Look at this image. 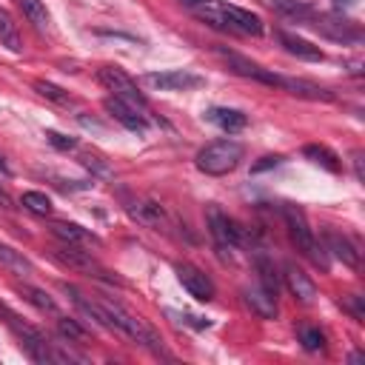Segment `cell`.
<instances>
[{"mask_svg": "<svg viewBox=\"0 0 365 365\" xmlns=\"http://www.w3.org/2000/svg\"><path fill=\"white\" fill-rule=\"evenodd\" d=\"M282 217H285V225H288V234H291L297 251H302L317 268L328 271V265H331L328 251L322 248V242H317V237H314V231H311L305 214H302L297 205H282Z\"/></svg>", "mask_w": 365, "mask_h": 365, "instance_id": "obj_1", "label": "cell"}, {"mask_svg": "<svg viewBox=\"0 0 365 365\" xmlns=\"http://www.w3.org/2000/svg\"><path fill=\"white\" fill-rule=\"evenodd\" d=\"M242 157H245L242 143H237V140H214L205 148H200L197 168L202 174H208V177H222V174L234 171Z\"/></svg>", "mask_w": 365, "mask_h": 365, "instance_id": "obj_2", "label": "cell"}, {"mask_svg": "<svg viewBox=\"0 0 365 365\" xmlns=\"http://www.w3.org/2000/svg\"><path fill=\"white\" fill-rule=\"evenodd\" d=\"M97 80L106 86V91H111V97H117V100L134 106L137 111H145V108H148L145 94L137 88V83H134L123 68H117V66H103V68L97 71Z\"/></svg>", "mask_w": 365, "mask_h": 365, "instance_id": "obj_3", "label": "cell"}, {"mask_svg": "<svg viewBox=\"0 0 365 365\" xmlns=\"http://www.w3.org/2000/svg\"><path fill=\"white\" fill-rule=\"evenodd\" d=\"M51 259H57L60 265L71 268V271H80L86 277H97V279H106V282H114V274L106 271L94 257L91 251H83L80 245H68V242H60L51 248Z\"/></svg>", "mask_w": 365, "mask_h": 365, "instance_id": "obj_4", "label": "cell"}, {"mask_svg": "<svg viewBox=\"0 0 365 365\" xmlns=\"http://www.w3.org/2000/svg\"><path fill=\"white\" fill-rule=\"evenodd\" d=\"M145 86L151 88H160V91H188V88H200L205 86V80L194 71H185V68H171V71H151L143 77Z\"/></svg>", "mask_w": 365, "mask_h": 365, "instance_id": "obj_5", "label": "cell"}, {"mask_svg": "<svg viewBox=\"0 0 365 365\" xmlns=\"http://www.w3.org/2000/svg\"><path fill=\"white\" fill-rule=\"evenodd\" d=\"M311 20H314L317 31H319L322 37H328V40H336V43H359V40H362V31H359L354 23H348L345 17L314 14Z\"/></svg>", "mask_w": 365, "mask_h": 365, "instance_id": "obj_6", "label": "cell"}, {"mask_svg": "<svg viewBox=\"0 0 365 365\" xmlns=\"http://www.w3.org/2000/svg\"><path fill=\"white\" fill-rule=\"evenodd\" d=\"M208 231H211V237H214L220 245H228V248L242 245V242L248 240L245 228H242L240 222H234L231 217H225L222 211H217V208L208 211Z\"/></svg>", "mask_w": 365, "mask_h": 365, "instance_id": "obj_7", "label": "cell"}, {"mask_svg": "<svg viewBox=\"0 0 365 365\" xmlns=\"http://www.w3.org/2000/svg\"><path fill=\"white\" fill-rule=\"evenodd\" d=\"M177 277H180V282H182V288L194 297V299H200V302H208L211 297H214V282H211V277L205 274V271H200L197 265H188V262H177Z\"/></svg>", "mask_w": 365, "mask_h": 365, "instance_id": "obj_8", "label": "cell"}, {"mask_svg": "<svg viewBox=\"0 0 365 365\" xmlns=\"http://www.w3.org/2000/svg\"><path fill=\"white\" fill-rule=\"evenodd\" d=\"M103 108L123 125V128H128V131H134V134H145L148 131V120L134 108V106H128V103H123V100H117V97H106L103 100Z\"/></svg>", "mask_w": 365, "mask_h": 365, "instance_id": "obj_9", "label": "cell"}, {"mask_svg": "<svg viewBox=\"0 0 365 365\" xmlns=\"http://www.w3.org/2000/svg\"><path fill=\"white\" fill-rule=\"evenodd\" d=\"M271 86H279V88H285L288 94L302 97V100H334V94H331L328 88H322V86H317V83H311V80H302V77L274 74Z\"/></svg>", "mask_w": 365, "mask_h": 365, "instance_id": "obj_10", "label": "cell"}, {"mask_svg": "<svg viewBox=\"0 0 365 365\" xmlns=\"http://www.w3.org/2000/svg\"><path fill=\"white\" fill-rule=\"evenodd\" d=\"M217 54L225 60V66L234 71V74H240V77H248V80H259V83H268L271 86V80H274V71H265L262 66H257V63H251L248 57H242V54H237V51H228V48H217Z\"/></svg>", "mask_w": 365, "mask_h": 365, "instance_id": "obj_11", "label": "cell"}, {"mask_svg": "<svg viewBox=\"0 0 365 365\" xmlns=\"http://www.w3.org/2000/svg\"><path fill=\"white\" fill-rule=\"evenodd\" d=\"M282 271H285V274H282L285 288L291 291L294 299H299V302H311V299L317 297V285H314V279H311L302 268H297L294 262H285Z\"/></svg>", "mask_w": 365, "mask_h": 365, "instance_id": "obj_12", "label": "cell"}, {"mask_svg": "<svg viewBox=\"0 0 365 365\" xmlns=\"http://www.w3.org/2000/svg\"><path fill=\"white\" fill-rule=\"evenodd\" d=\"M128 217L137 220L140 225L145 228H165L168 225V217H165V208L160 202H151V200H134L128 205Z\"/></svg>", "mask_w": 365, "mask_h": 365, "instance_id": "obj_13", "label": "cell"}, {"mask_svg": "<svg viewBox=\"0 0 365 365\" xmlns=\"http://www.w3.org/2000/svg\"><path fill=\"white\" fill-rule=\"evenodd\" d=\"M322 240H325L322 248H325L331 257L342 259L348 268H356V265H359V251H356V245H354L345 234H339V231H325Z\"/></svg>", "mask_w": 365, "mask_h": 365, "instance_id": "obj_14", "label": "cell"}, {"mask_svg": "<svg viewBox=\"0 0 365 365\" xmlns=\"http://www.w3.org/2000/svg\"><path fill=\"white\" fill-rule=\"evenodd\" d=\"M245 305L259 317V319H274L277 317V297L271 291H265L262 285H251L242 291Z\"/></svg>", "mask_w": 365, "mask_h": 365, "instance_id": "obj_15", "label": "cell"}, {"mask_svg": "<svg viewBox=\"0 0 365 365\" xmlns=\"http://www.w3.org/2000/svg\"><path fill=\"white\" fill-rule=\"evenodd\" d=\"M277 37H279L282 48H285L288 54L299 57V60H311V63H317V60H322V57H325L319 46H314V43H308V40H302V37L291 34V31H277Z\"/></svg>", "mask_w": 365, "mask_h": 365, "instance_id": "obj_16", "label": "cell"}, {"mask_svg": "<svg viewBox=\"0 0 365 365\" xmlns=\"http://www.w3.org/2000/svg\"><path fill=\"white\" fill-rule=\"evenodd\" d=\"M222 6V11H225V17L231 20V26H234V31H242V34H262V20L257 17V14H251L248 9H240V6H228V3H220Z\"/></svg>", "mask_w": 365, "mask_h": 365, "instance_id": "obj_17", "label": "cell"}, {"mask_svg": "<svg viewBox=\"0 0 365 365\" xmlns=\"http://www.w3.org/2000/svg\"><path fill=\"white\" fill-rule=\"evenodd\" d=\"M205 120L208 123H214L217 128H222V131H228V134H234V131H242L245 128V114L242 111H237V108H208L205 111Z\"/></svg>", "mask_w": 365, "mask_h": 365, "instance_id": "obj_18", "label": "cell"}, {"mask_svg": "<svg viewBox=\"0 0 365 365\" xmlns=\"http://www.w3.org/2000/svg\"><path fill=\"white\" fill-rule=\"evenodd\" d=\"M51 234L60 240V242H68V245H86V242H94V234H88L86 228L74 225V222H51Z\"/></svg>", "mask_w": 365, "mask_h": 365, "instance_id": "obj_19", "label": "cell"}, {"mask_svg": "<svg viewBox=\"0 0 365 365\" xmlns=\"http://www.w3.org/2000/svg\"><path fill=\"white\" fill-rule=\"evenodd\" d=\"M202 23H208L211 29H217V31H231L234 34V26H231V20L225 17V11H222V6L220 3H208V6H197V9H191Z\"/></svg>", "mask_w": 365, "mask_h": 365, "instance_id": "obj_20", "label": "cell"}, {"mask_svg": "<svg viewBox=\"0 0 365 365\" xmlns=\"http://www.w3.org/2000/svg\"><path fill=\"white\" fill-rule=\"evenodd\" d=\"M0 268L11 271V274H17V277L34 274V265H31L20 251H14V248H9V245H3V242H0Z\"/></svg>", "mask_w": 365, "mask_h": 365, "instance_id": "obj_21", "label": "cell"}, {"mask_svg": "<svg viewBox=\"0 0 365 365\" xmlns=\"http://www.w3.org/2000/svg\"><path fill=\"white\" fill-rule=\"evenodd\" d=\"M302 154H305L311 163H317V165H322L325 171H331V174H336V171L342 168L339 157H336L328 145H317V143H311V145H305V148H302Z\"/></svg>", "mask_w": 365, "mask_h": 365, "instance_id": "obj_22", "label": "cell"}, {"mask_svg": "<svg viewBox=\"0 0 365 365\" xmlns=\"http://www.w3.org/2000/svg\"><path fill=\"white\" fill-rule=\"evenodd\" d=\"M17 291H20V297H23L26 302H31L37 311H43V314H54V317L60 314L57 302H54V299H51V297H48L43 288H34V285H20Z\"/></svg>", "mask_w": 365, "mask_h": 365, "instance_id": "obj_23", "label": "cell"}, {"mask_svg": "<svg viewBox=\"0 0 365 365\" xmlns=\"http://www.w3.org/2000/svg\"><path fill=\"white\" fill-rule=\"evenodd\" d=\"M0 46H6L9 51H20L23 48V43H20V31H17V23H14V17L0 6Z\"/></svg>", "mask_w": 365, "mask_h": 365, "instance_id": "obj_24", "label": "cell"}, {"mask_svg": "<svg viewBox=\"0 0 365 365\" xmlns=\"http://www.w3.org/2000/svg\"><path fill=\"white\" fill-rule=\"evenodd\" d=\"M20 3V9H23V14L29 17V23L37 29V31H46L48 29V11H46V6L40 3V0H17Z\"/></svg>", "mask_w": 365, "mask_h": 365, "instance_id": "obj_25", "label": "cell"}, {"mask_svg": "<svg viewBox=\"0 0 365 365\" xmlns=\"http://www.w3.org/2000/svg\"><path fill=\"white\" fill-rule=\"evenodd\" d=\"M20 205H23L26 211L37 214V217H48V214H51V200H48L46 194H40V191H23Z\"/></svg>", "mask_w": 365, "mask_h": 365, "instance_id": "obj_26", "label": "cell"}, {"mask_svg": "<svg viewBox=\"0 0 365 365\" xmlns=\"http://www.w3.org/2000/svg\"><path fill=\"white\" fill-rule=\"evenodd\" d=\"M257 271H259V285L277 297L279 294V277H277V271H274V265L268 262L265 254H257Z\"/></svg>", "mask_w": 365, "mask_h": 365, "instance_id": "obj_27", "label": "cell"}, {"mask_svg": "<svg viewBox=\"0 0 365 365\" xmlns=\"http://www.w3.org/2000/svg\"><path fill=\"white\" fill-rule=\"evenodd\" d=\"M274 6H277L282 14L297 17V20H311V17H314L311 3H305V0H274Z\"/></svg>", "mask_w": 365, "mask_h": 365, "instance_id": "obj_28", "label": "cell"}, {"mask_svg": "<svg viewBox=\"0 0 365 365\" xmlns=\"http://www.w3.org/2000/svg\"><path fill=\"white\" fill-rule=\"evenodd\" d=\"M34 91H37V94H43V97H46V100H51V103L71 106V94H68V91H63L60 86L48 83V80H37V83H34Z\"/></svg>", "mask_w": 365, "mask_h": 365, "instance_id": "obj_29", "label": "cell"}, {"mask_svg": "<svg viewBox=\"0 0 365 365\" xmlns=\"http://www.w3.org/2000/svg\"><path fill=\"white\" fill-rule=\"evenodd\" d=\"M297 336H299V342H302V348H305V351H322V348H325V334H322L319 328L299 325Z\"/></svg>", "mask_w": 365, "mask_h": 365, "instance_id": "obj_30", "label": "cell"}, {"mask_svg": "<svg viewBox=\"0 0 365 365\" xmlns=\"http://www.w3.org/2000/svg\"><path fill=\"white\" fill-rule=\"evenodd\" d=\"M339 308H342V311H348L356 322H362V319H365V297H359V294H345V297L339 299Z\"/></svg>", "mask_w": 365, "mask_h": 365, "instance_id": "obj_31", "label": "cell"}, {"mask_svg": "<svg viewBox=\"0 0 365 365\" xmlns=\"http://www.w3.org/2000/svg\"><path fill=\"white\" fill-rule=\"evenodd\" d=\"M57 331H60L66 339H74V342L86 339V328H80L77 319H68V317H60V314H57Z\"/></svg>", "mask_w": 365, "mask_h": 365, "instance_id": "obj_32", "label": "cell"}, {"mask_svg": "<svg viewBox=\"0 0 365 365\" xmlns=\"http://www.w3.org/2000/svg\"><path fill=\"white\" fill-rule=\"evenodd\" d=\"M46 140H48L57 151H68V148H74V145H77V140H74V137L60 134V131H46Z\"/></svg>", "mask_w": 365, "mask_h": 365, "instance_id": "obj_33", "label": "cell"}, {"mask_svg": "<svg viewBox=\"0 0 365 365\" xmlns=\"http://www.w3.org/2000/svg\"><path fill=\"white\" fill-rule=\"evenodd\" d=\"M80 163H83L86 168H91L94 174H100V177H111V168H108V165H103V163H100V157H91V154H86Z\"/></svg>", "mask_w": 365, "mask_h": 365, "instance_id": "obj_34", "label": "cell"}, {"mask_svg": "<svg viewBox=\"0 0 365 365\" xmlns=\"http://www.w3.org/2000/svg\"><path fill=\"white\" fill-rule=\"evenodd\" d=\"M279 163H282V157H279V154H268V157H262L259 163H254V165H251V171H254V174H259V171H268V168H274V165H279Z\"/></svg>", "mask_w": 365, "mask_h": 365, "instance_id": "obj_35", "label": "cell"}, {"mask_svg": "<svg viewBox=\"0 0 365 365\" xmlns=\"http://www.w3.org/2000/svg\"><path fill=\"white\" fill-rule=\"evenodd\" d=\"M351 163H354V174L359 182H365V154L362 151H354L351 154Z\"/></svg>", "mask_w": 365, "mask_h": 365, "instance_id": "obj_36", "label": "cell"}, {"mask_svg": "<svg viewBox=\"0 0 365 365\" xmlns=\"http://www.w3.org/2000/svg\"><path fill=\"white\" fill-rule=\"evenodd\" d=\"M188 9H197V6H208V3H214V0H182Z\"/></svg>", "mask_w": 365, "mask_h": 365, "instance_id": "obj_37", "label": "cell"}, {"mask_svg": "<svg viewBox=\"0 0 365 365\" xmlns=\"http://www.w3.org/2000/svg\"><path fill=\"white\" fill-rule=\"evenodd\" d=\"M334 6L342 11V9H351V6H354V0H334Z\"/></svg>", "mask_w": 365, "mask_h": 365, "instance_id": "obj_38", "label": "cell"}, {"mask_svg": "<svg viewBox=\"0 0 365 365\" xmlns=\"http://www.w3.org/2000/svg\"><path fill=\"white\" fill-rule=\"evenodd\" d=\"M0 171H3V174H9V165L3 163V157H0Z\"/></svg>", "mask_w": 365, "mask_h": 365, "instance_id": "obj_39", "label": "cell"}, {"mask_svg": "<svg viewBox=\"0 0 365 365\" xmlns=\"http://www.w3.org/2000/svg\"><path fill=\"white\" fill-rule=\"evenodd\" d=\"M0 311H6V308H3V302H0Z\"/></svg>", "mask_w": 365, "mask_h": 365, "instance_id": "obj_40", "label": "cell"}]
</instances>
